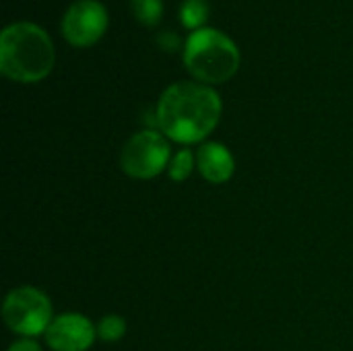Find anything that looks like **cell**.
Returning <instances> with one entry per match:
<instances>
[{"label": "cell", "mask_w": 353, "mask_h": 351, "mask_svg": "<svg viewBox=\"0 0 353 351\" xmlns=\"http://www.w3.org/2000/svg\"><path fill=\"white\" fill-rule=\"evenodd\" d=\"M221 118V97L205 85L182 81L170 85L157 103V124L176 143L207 139Z\"/></svg>", "instance_id": "cell-1"}, {"label": "cell", "mask_w": 353, "mask_h": 351, "mask_svg": "<svg viewBox=\"0 0 353 351\" xmlns=\"http://www.w3.org/2000/svg\"><path fill=\"white\" fill-rule=\"evenodd\" d=\"M54 46L50 35L35 23L21 21L4 27L0 35V70L19 83H35L50 74Z\"/></svg>", "instance_id": "cell-2"}, {"label": "cell", "mask_w": 353, "mask_h": 351, "mask_svg": "<svg viewBox=\"0 0 353 351\" xmlns=\"http://www.w3.org/2000/svg\"><path fill=\"white\" fill-rule=\"evenodd\" d=\"M184 64L199 81L223 83L236 74L240 66V52L225 33L201 27L186 39Z\"/></svg>", "instance_id": "cell-3"}, {"label": "cell", "mask_w": 353, "mask_h": 351, "mask_svg": "<svg viewBox=\"0 0 353 351\" xmlns=\"http://www.w3.org/2000/svg\"><path fill=\"white\" fill-rule=\"evenodd\" d=\"M2 319L12 333L25 339L46 333L54 321L48 296L35 288L12 290L2 304Z\"/></svg>", "instance_id": "cell-4"}, {"label": "cell", "mask_w": 353, "mask_h": 351, "mask_svg": "<svg viewBox=\"0 0 353 351\" xmlns=\"http://www.w3.org/2000/svg\"><path fill=\"white\" fill-rule=\"evenodd\" d=\"M170 161V145L155 130L137 132L126 141L120 153L124 174L137 180H151L163 172Z\"/></svg>", "instance_id": "cell-5"}, {"label": "cell", "mask_w": 353, "mask_h": 351, "mask_svg": "<svg viewBox=\"0 0 353 351\" xmlns=\"http://www.w3.org/2000/svg\"><path fill=\"white\" fill-rule=\"evenodd\" d=\"M108 27V10L99 0H77L62 17V33L72 46L95 43Z\"/></svg>", "instance_id": "cell-6"}, {"label": "cell", "mask_w": 353, "mask_h": 351, "mask_svg": "<svg viewBox=\"0 0 353 351\" xmlns=\"http://www.w3.org/2000/svg\"><path fill=\"white\" fill-rule=\"evenodd\" d=\"M97 337V327L77 312L60 314L46 331V341L52 351H87Z\"/></svg>", "instance_id": "cell-7"}, {"label": "cell", "mask_w": 353, "mask_h": 351, "mask_svg": "<svg viewBox=\"0 0 353 351\" xmlns=\"http://www.w3.org/2000/svg\"><path fill=\"white\" fill-rule=\"evenodd\" d=\"M196 166L201 176L211 184L228 182L236 170V161L230 149L221 143H205L196 153Z\"/></svg>", "instance_id": "cell-8"}, {"label": "cell", "mask_w": 353, "mask_h": 351, "mask_svg": "<svg viewBox=\"0 0 353 351\" xmlns=\"http://www.w3.org/2000/svg\"><path fill=\"white\" fill-rule=\"evenodd\" d=\"M209 4L207 0H184L180 6V21L190 29H201V25L207 21Z\"/></svg>", "instance_id": "cell-9"}, {"label": "cell", "mask_w": 353, "mask_h": 351, "mask_svg": "<svg viewBox=\"0 0 353 351\" xmlns=\"http://www.w3.org/2000/svg\"><path fill=\"white\" fill-rule=\"evenodd\" d=\"M124 333H126V321L118 314H108L97 325V337L108 343L120 341L124 337Z\"/></svg>", "instance_id": "cell-10"}, {"label": "cell", "mask_w": 353, "mask_h": 351, "mask_svg": "<svg viewBox=\"0 0 353 351\" xmlns=\"http://www.w3.org/2000/svg\"><path fill=\"white\" fill-rule=\"evenodd\" d=\"M196 163V155H192L190 149H182L174 155V159L170 161V178L174 182H184L190 174H192V168Z\"/></svg>", "instance_id": "cell-11"}, {"label": "cell", "mask_w": 353, "mask_h": 351, "mask_svg": "<svg viewBox=\"0 0 353 351\" xmlns=\"http://www.w3.org/2000/svg\"><path fill=\"white\" fill-rule=\"evenodd\" d=\"M130 6H132L134 17L143 25H157L163 12L161 0H130Z\"/></svg>", "instance_id": "cell-12"}, {"label": "cell", "mask_w": 353, "mask_h": 351, "mask_svg": "<svg viewBox=\"0 0 353 351\" xmlns=\"http://www.w3.org/2000/svg\"><path fill=\"white\" fill-rule=\"evenodd\" d=\"M8 351H41V348L33 339H21V341L12 343Z\"/></svg>", "instance_id": "cell-13"}]
</instances>
